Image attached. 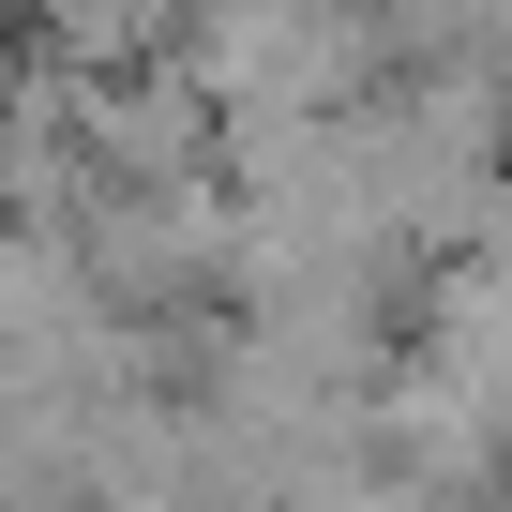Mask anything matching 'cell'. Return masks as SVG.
Returning <instances> with one entry per match:
<instances>
[]
</instances>
